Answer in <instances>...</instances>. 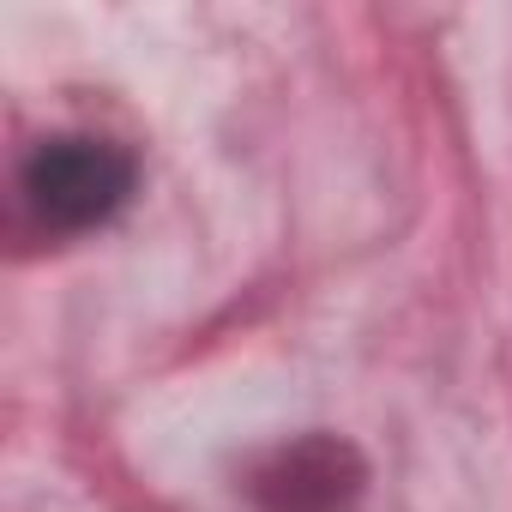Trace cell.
<instances>
[{
	"instance_id": "obj_1",
	"label": "cell",
	"mask_w": 512,
	"mask_h": 512,
	"mask_svg": "<svg viewBox=\"0 0 512 512\" xmlns=\"http://www.w3.org/2000/svg\"><path fill=\"white\" fill-rule=\"evenodd\" d=\"M19 193L43 229L79 235L109 223L133 199V157L109 139H79V133L37 139L19 163Z\"/></svg>"
},
{
	"instance_id": "obj_2",
	"label": "cell",
	"mask_w": 512,
	"mask_h": 512,
	"mask_svg": "<svg viewBox=\"0 0 512 512\" xmlns=\"http://www.w3.org/2000/svg\"><path fill=\"white\" fill-rule=\"evenodd\" d=\"M247 488L260 512H356L368 470L356 446H344L338 434H302L253 470Z\"/></svg>"
}]
</instances>
